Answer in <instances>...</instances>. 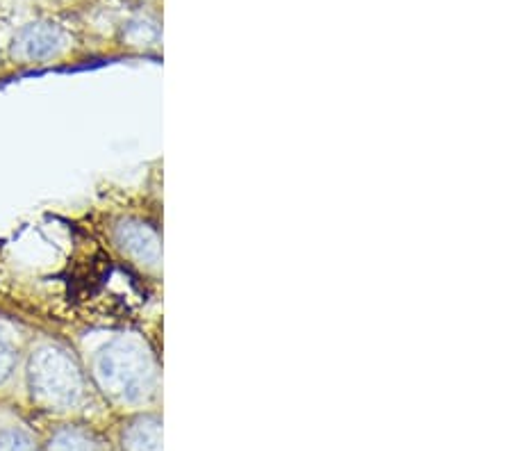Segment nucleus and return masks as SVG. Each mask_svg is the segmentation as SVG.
Here are the masks:
<instances>
[{
    "mask_svg": "<svg viewBox=\"0 0 512 451\" xmlns=\"http://www.w3.org/2000/svg\"><path fill=\"white\" fill-rule=\"evenodd\" d=\"M144 3H146V0H144Z\"/></svg>",
    "mask_w": 512,
    "mask_h": 451,
    "instance_id": "10",
    "label": "nucleus"
},
{
    "mask_svg": "<svg viewBox=\"0 0 512 451\" xmlns=\"http://www.w3.org/2000/svg\"><path fill=\"white\" fill-rule=\"evenodd\" d=\"M71 48V35L55 21H35L16 32L10 44L12 62L21 67H39L60 57Z\"/></svg>",
    "mask_w": 512,
    "mask_h": 451,
    "instance_id": "4",
    "label": "nucleus"
},
{
    "mask_svg": "<svg viewBox=\"0 0 512 451\" xmlns=\"http://www.w3.org/2000/svg\"><path fill=\"white\" fill-rule=\"evenodd\" d=\"M46 451H103V442L87 426L66 424L53 433Z\"/></svg>",
    "mask_w": 512,
    "mask_h": 451,
    "instance_id": "8",
    "label": "nucleus"
},
{
    "mask_svg": "<svg viewBox=\"0 0 512 451\" xmlns=\"http://www.w3.org/2000/svg\"><path fill=\"white\" fill-rule=\"evenodd\" d=\"M119 41L132 53H153L162 46V26L151 14H137L123 23Z\"/></svg>",
    "mask_w": 512,
    "mask_h": 451,
    "instance_id": "6",
    "label": "nucleus"
},
{
    "mask_svg": "<svg viewBox=\"0 0 512 451\" xmlns=\"http://www.w3.org/2000/svg\"><path fill=\"white\" fill-rule=\"evenodd\" d=\"M87 372L94 388L114 408L137 413L160 399L162 367L158 351L139 331L112 335L94 351Z\"/></svg>",
    "mask_w": 512,
    "mask_h": 451,
    "instance_id": "1",
    "label": "nucleus"
},
{
    "mask_svg": "<svg viewBox=\"0 0 512 451\" xmlns=\"http://www.w3.org/2000/svg\"><path fill=\"white\" fill-rule=\"evenodd\" d=\"M23 342L19 328L0 319V390L19 372L23 360Z\"/></svg>",
    "mask_w": 512,
    "mask_h": 451,
    "instance_id": "7",
    "label": "nucleus"
},
{
    "mask_svg": "<svg viewBox=\"0 0 512 451\" xmlns=\"http://www.w3.org/2000/svg\"><path fill=\"white\" fill-rule=\"evenodd\" d=\"M0 451H39L35 438L21 426H5L0 431Z\"/></svg>",
    "mask_w": 512,
    "mask_h": 451,
    "instance_id": "9",
    "label": "nucleus"
},
{
    "mask_svg": "<svg viewBox=\"0 0 512 451\" xmlns=\"http://www.w3.org/2000/svg\"><path fill=\"white\" fill-rule=\"evenodd\" d=\"M26 385L32 404L48 413H71L87 401L89 376L69 344L46 338L26 354Z\"/></svg>",
    "mask_w": 512,
    "mask_h": 451,
    "instance_id": "2",
    "label": "nucleus"
},
{
    "mask_svg": "<svg viewBox=\"0 0 512 451\" xmlns=\"http://www.w3.org/2000/svg\"><path fill=\"white\" fill-rule=\"evenodd\" d=\"M112 249L126 262L151 281H160L162 276V233L158 224L139 215H123L110 224L107 231Z\"/></svg>",
    "mask_w": 512,
    "mask_h": 451,
    "instance_id": "3",
    "label": "nucleus"
},
{
    "mask_svg": "<svg viewBox=\"0 0 512 451\" xmlns=\"http://www.w3.org/2000/svg\"><path fill=\"white\" fill-rule=\"evenodd\" d=\"M123 451H162V415L137 410L121 431Z\"/></svg>",
    "mask_w": 512,
    "mask_h": 451,
    "instance_id": "5",
    "label": "nucleus"
}]
</instances>
